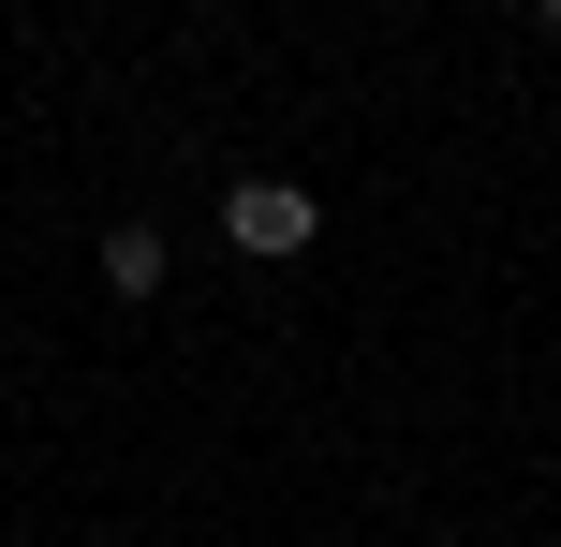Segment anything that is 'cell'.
Instances as JSON below:
<instances>
[{"instance_id": "3", "label": "cell", "mask_w": 561, "mask_h": 547, "mask_svg": "<svg viewBox=\"0 0 561 547\" xmlns=\"http://www.w3.org/2000/svg\"><path fill=\"white\" fill-rule=\"evenodd\" d=\"M533 15H547V30H561V0H533Z\"/></svg>"}, {"instance_id": "1", "label": "cell", "mask_w": 561, "mask_h": 547, "mask_svg": "<svg viewBox=\"0 0 561 547\" xmlns=\"http://www.w3.org/2000/svg\"><path fill=\"white\" fill-rule=\"evenodd\" d=\"M310 237H325V207H310L296 178H237V193H222V252H252V266H296Z\"/></svg>"}, {"instance_id": "2", "label": "cell", "mask_w": 561, "mask_h": 547, "mask_svg": "<svg viewBox=\"0 0 561 547\" xmlns=\"http://www.w3.org/2000/svg\"><path fill=\"white\" fill-rule=\"evenodd\" d=\"M104 296H163V223H104Z\"/></svg>"}]
</instances>
